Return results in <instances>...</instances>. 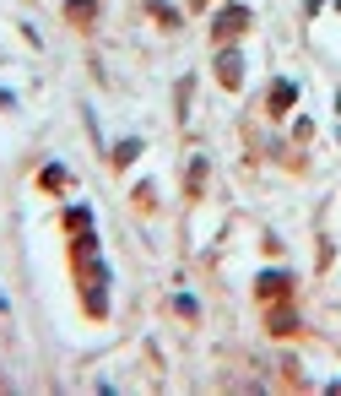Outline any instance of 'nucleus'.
I'll return each instance as SVG.
<instances>
[{
  "instance_id": "1",
  "label": "nucleus",
  "mask_w": 341,
  "mask_h": 396,
  "mask_svg": "<svg viewBox=\"0 0 341 396\" xmlns=\"http://www.w3.org/2000/svg\"><path fill=\"white\" fill-rule=\"evenodd\" d=\"M239 76H244L239 55H222V82H228V87H239Z\"/></svg>"
},
{
  "instance_id": "2",
  "label": "nucleus",
  "mask_w": 341,
  "mask_h": 396,
  "mask_svg": "<svg viewBox=\"0 0 341 396\" xmlns=\"http://www.w3.org/2000/svg\"><path fill=\"white\" fill-rule=\"evenodd\" d=\"M260 293H265V299H271V293H287V277H277V271H265V277H260Z\"/></svg>"
},
{
  "instance_id": "3",
  "label": "nucleus",
  "mask_w": 341,
  "mask_h": 396,
  "mask_svg": "<svg viewBox=\"0 0 341 396\" xmlns=\"http://www.w3.org/2000/svg\"><path fill=\"white\" fill-rule=\"evenodd\" d=\"M287 104H293V82H277V93H271V109H277V114H281V109H287Z\"/></svg>"
}]
</instances>
